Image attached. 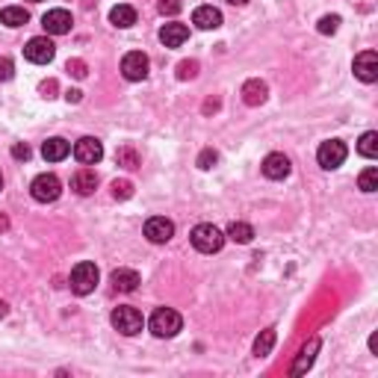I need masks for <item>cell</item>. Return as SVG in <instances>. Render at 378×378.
Listing matches in <instances>:
<instances>
[{
    "label": "cell",
    "instance_id": "cell-1",
    "mask_svg": "<svg viewBox=\"0 0 378 378\" xmlns=\"http://www.w3.org/2000/svg\"><path fill=\"white\" fill-rule=\"evenodd\" d=\"M148 328L154 337H160V340H169V337H177L183 328V317L177 310L172 308H157L151 313V319H148Z\"/></svg>",
    "mask_w": 378,
    "mask_h": 378
},
{
    "label": "cell",
    "instance_id": "cell-2",
    "mask_svg": "<svg viewBox=\"0 0 378 378\" xmlns=\"http://www.w3.org/2000/svg\"><path fill=\"white\" fill-rule=\"evenodd\" d=\"M189 239H192L195 251H201V255H216V251H222V246H225V234L216 225H210V222L195 225L192 234H189Z\"/></svg>",
    "mask_w": 378,
    "mask_h": 378
},
{
    "label": "cell",
    "instance_id": "cell-3",
    "mask_svg": "<svg viewBox=\"0 0 378 378\" xmlns=\"http://www.w3.org/2000/svg\"><path fill=\"white\" fill-rule=\"evenodd\" d=\"M110 322H112L115 331L124 334V337H136V334L142 331V325H145V317L136 308H130V304H121V308L112 310Z\"/></svg>",
    "mask_w": 378,
    "mask_h": 378
},
{
    "label": "cell",
    "instance_id": "cell-4",
    "mask_svg": "<svg viewBox=\"0 0 378 378\" xmlns=\"http://www.w3.org/2000/svg\"><path fill=\"white\" fill-rule=\"evenodd\" d=\"M98 281H101V272L94 263H89V260H80V263L71 269V292H77V296H89V292H94Z\"/></svg>",
    "mask_w": 378,
    "mask_h": 378
},
{
    "label": "cell",
    "instance_id": "cell-5",
    "mask_svg": "<svg viewBox=\"0 0 378 378\" xmlns=\"http://www.w3.org/2000/svg\"><path fill=\"white\" fill-rule=\"evenodd\" d=\"M30 195L36 198L39 204H50V201H57V198L62 195V183H59V177L57 175H39L33 183H30Z\"/></svg>",
    "mask_w": 378,
    "mask_h": 378
},
{
    "label": "cell",
    "instance_id": "cell-6",
    "mask_svg": "<svg viewBox=\"0 0 378 378\" xmlns=\"http://www.w3.org/2000/svg\"><path fill=\"white\" fill-rule=\"evenodd\" d=\"M346 157H349V148H346V142L340 139H328V142H322L319 145V151H317V160L322 169H340V166L346 163Z\"/></svg>",
    "mask_w": 378,
    "mask_h": 378
},
{
    "label": "cell",
    "instance_id": "cell-7",
    "mask_svg": "<svg viewBox=\"0 0 378 378\" xmlns=\"http://www.w3.org/2000/svg\"><path fill=\"white\" fill-rule=\"evenodd\" d=\"M148 68H151V59L145 57L142 50H130V54H124V59H121V74L130 83H139L148 77Z\"/></svg>",
    "mask_w": 378,
    "mask_h": 378
},
{
    "label": "cell",
    "instance_id": "cell-8",
    "mask_svg": "<svg viewBox=\"0 0 378 378\" xmlns=\"http://www.w3.org/2000/svg\"><path fill=\"white\" fill-rule=\"evenodd\" d=\"M24 57L30 62H36V66H48V62L57 57V48H54V41H50L48 36H36V39H30L24 45Z\"/></svg>",
    "mask_w": 378,
    "mask_h": 378
},
{
    "label": "cell",
    "instance_id": "cell-9",
    "mask_svg": "<svg viewBox=\"0 0 378 378\" xmlns=\"http://www.w3.org/2000/svg\"><path fill=\"white\" fill-rule=\"evenodd\" d=\"M41 27H45L48 36H66V33H71V27H74V18H71L68 9H50V12L41 18Z\"/></svg>",
    "mask_w": 378,
    "mask_h": 378
},
{
    "label": "cell",
    "instance_id": "cell-10",
    "mask_svg": "<svg viewBox=\"0 0 378 378\" xmlns=\"http://www.w3.org/2000/svg\"><path fill=\"white\" fill-rule=\"evenodd\" d=\"M101 157H103V145L94 136H83L74 145V160L80 166H94V163H101Z\"/></svg>",
    "mask_w": 378,
    "mask_h": 378
},
{
    "label": "cell",
    "instance_id": "cell-11",
    "mask_svg": "<svg viewBox=\"0 0 378 378\" xmlns=\"http://www.w3.org/2000/svg\"><path fill=\"white\" fill-rule=\"evenodd\" d=\"M145 237L157 246L169 243V239L175 237V222L172 219H166V216H151L148 222H145Z\"/></svg>",
    "mask_w": 378,
    "mask_h": 378
},
{
    "label": "cell",
    "instance_id": "cell-12",
    "mask_svg": "<svg viewBox=\"0 0 378 378\" xmlns=\"http://www.w3.org/2000/svg\"><path fill=\"white\" fill-rule=\"evenodd\" d=\"M355 77L364 83H375L378 80V54L375 50H364V54L355 57Z\"/></svg>",
    "mask_w": 378,
    "mask_h": 378
},
{
    "label": "cell",
    "instance_id": "cell-13",
    "mask_svg": "<svg viewBox=\"0 0 378 378\" xmlns=\"http://www.w3.org/2000/svg\"><path fill=\"white\" fill-rule=\"evenodd\" d=\"M260 169H263V175L269 177V181H284V177L290 175L292 166H290V157H287V154H278V151H275V154L266 157Z\"/></svg>",
    "mask_w": 378,
    "mask_h": 378
},
{
    "label": "cell",
    "instance_id": "cell-14",
    "mask_svg": "<svg viewBox=\"0 0 378 378\" xmlns=\"http://www.w3.org/2000/svg\"><path fill=\"white\" fill-rule=\"evenodd\" d=\"M317 352H319V337H310L308 343L301 346V352H299V358L296 364H292V370L290 375H304L313 366V361H317Z\"/></svg>",
    "mask_w": 378,
    "mask_h": 378
},
{
    "label": "cell",
    "instance_id": "cell-15",
    "mask_svg": "<svg viewBox=\"0 0 378 378\" xmlns=\"http://www.w3.org/2000/svg\"><path fill=\"white\" fill-rule=\"evenodd\" d=\"M192 24L198 30H219L222 27V12L216 6H198L192 12Z\"/></svg>",
    "mask_w": 378,
    "mask_h": 378
},
{
    "label": "cell",
    "instance_id": "cell-16",
    "mask_svg": "<svg viewBox=\"0 0 378 378\" xmlns=\"http://www.w3.org/2000/svg\"><path fill=\"white\" fill-rule=\"evenodd\" d=\"M186 39H189V27L186 24H177V21H172V24H163V30H160V41H163L166 48H181Z\"/></svg>",
    "mask_w": 378,
    "mask_h": 378
},
{
    "label": "cell",
    "instance_id": "cell-17",
    "mask_svg": "<svg viewBox=\"0 0 378 378\" xmlns=\"http://www.w3.org/2000/svg\"><path fill=\"white\" fill-rule=\"evenodd\" d=\"M68 154H71V145L62 139V136H54V139H48L41 145V157H45L48 163H62Z\"/></svg>",
    "mask_w": 378,
    "mask_h": 378
},
{
    "label": "cell",
    "instance_id": "cell-18",
    "mask_svg": "<svg viewBox=\"0 0 378 378\" xmlns=\"http://www.w3.org/2000/svg\"><path fill=\"white\" fill-rule=\"evenodd\" d=\"M110 281H112V287L119 292H133L142 284V278H139V272H136V269H115Z\"/></svg>",
    "mask_w": 378,
    "mask_h": 378
},
{
    "label": "cell",
    "instance_id": "cell-19",
    "mask_svg": "<svg viewBox=\"0 0 378 378\" xmlns=\"http://www.w3.org/2000/svg\"><path fill=\"white\" fill-rule=\"evenodd\" d=\"M71 189H74L77 195H92L94 189H98V175L92 169H77L74 177H71Z\"/></svg>",
    "mask_w": 378,
    "mask_h": 378
},
{
    "label": "cell",
    "instance_id": "cell-20",
    "mask_svg": "<svg viewBox=\"0 0 378 378\" xmlns=\"http://www.w3.org/2000/svg\"><path fill=\"white\" fill-rule=\"evenodd\" d=\"M266 83L263 80H246L243 83V101L248 103V107H260V103L266 101Z\"/></svg>",
    "mask_w": 378,
    "mask_h": 378
},
{
    "label": "cell",
    "instance_id": "cell-21",
    "mask_svg": "<svg viewBox=\"0 0 378 378\" xmlns=\"http://www.w3.org/2000/svg\"><path fill=\"white\" fill-rule=\"evenodd\" d=\"M110 24H112V27H119V30L133 27V24H136V9L128 6V3L112 6V12H110Z\"/></svg>",
    "mask_w": 378,
    "mask_h": 378
},
{
    "label": "cell",
    "instance_id": "cell-22",
    "mask_svg": "<svg viewBox=\"0 0 378 378\" xmlns=\"http://www.w3.org/2000/svg\"><path fill=\"white\" fill-rule=\"evenodd\" d=\"M30 21V12L24 6H6V9H0V24H6V27H24Z\"/></svg>",
    "mask_w": 378,
    "mask_h": 378
},
{
    "label": "cell",
    "instance_id": "cell-23",
    "mask_svg": "<svg viewBox=\"0 0 378 378\" xmlns=\"http://www.w3.org/2000/svg\"><path fill=\"white\" fill-rule=\"evenodd\" d=\"M225 239H234V243H239V246H248L251 239H255V228H251L248 222H230Z\"/></svg>",
    "mask_w": 378,
    "mask_h": 378
},
{
    "label": "cell",
    "instance_id": "cell-24",
    "mask_svg": "<svg viewBox=\"0 0 378 378\" xmlns=\"http://www.w3.org/2000/svg\"><path fill=\"white\" fill-rule=\"evenodd\" d=\"M358 154L366 157V160H375L378 157V133L375 130H366L358 139Z\"/></svg>",
    "mask_w": 378,
    "mask_h": 378
},
{
    "label": "cell",
    "instance_id": "cell-25",
    "mask_svg": "<svg viewBox=\"0 0 378 378\" xmlns=\"http://www.w3.org/2000/svg\"><path fill=\"white\" fill-rule=\"evenodd\" d=\"M272 346H275V328L260 331V337L255 340V355L257 358H266V355L272 352Z\"/></svg>",
    "mask_w": 378,
    "mask_h": 378
},
{
    "label": "cell",
    "instance_id": "cell-26",
    "mask_svg": "<svg viewBox=\"0 0 378 378\" xmlns=\"http://www.w3.org/2000/svg\"><path fill=\"white\" fill-rule=\"evenodd\" d=\"M358 186H361V192H366V195L375 192V189H378V169H375V166H370V169L361 172Z\"/></svg>",
    "mask_w": 378,
    "mask_h": 378
},
{
    "label": "cell",
    "instance_id": "cell-27",
    "mask_svg": "<svg viewBox=\"0 0 378 378\" xmlns=\"http://www.w3.org/2000/svg\"><path fill=\"white\" fill-rule=\"evenodd\" d=\"M340 30V15H325L319 18V33L322 36H331V33H337Z\"/></svg>",
    "mask_w": 378,
    "mask_h": 378
},
{
    "label": "cell",
    "instance_id": "cell-28",
    "mask_svg": "<svg viewBox=\"0 0 378 378\" xmlns=\"http://www.w3.org/2000/svg\"><path fill=\"white\" fill-rule=\"evenodd\" d=\"M115 160H119L121 166H128V169H136V166H139V157H136L133 148H121L119 154H115Z\"/></svg>",
    "mask_w": 378,
    "mask_h": 378
},
{
    "label": "cell",
    "instance_id": "cell-29",
    "mask_svg": "<svg viewBox=\"0 0 378 378\" xmlns=\"http://www.w3.org/2000/svg\"><path fill=\"white\" fill-rule=\"evenodd\" d=\"M216 163H219V154L213 148H207V151L198 154V169H213Z\"/></svg>",
    "mask_w": 378,
    "mask_h": 378
},
{
    "label": "cell",
    "instance_id": "cell-30",
    "mask_svg": "<svg viewBox=\"0 0 378 378\" xmlns=\"http://www.w3.org/2000/svg\"><path fill=\"white\" fill-rule=\"evenodd\" d=\"M195 74H198V62L195 59L181 62V66H177V77H181V80H192Z\"/></svg>",
    "mask_w": 378,
    "mask_h": 378
},
{
    "label": "cell",
    "instance_id": "cell-31",
    "mask_svg": "<svg viewBox=\"0 0 378 378\" xmlns=\"http://www.w3.org/2000/svg\"><path fill=\"white\" fill-rule=\"evenodd\" d=\"M112 195L115 198H130L133 195V183L130 181H112Z\"/></svg>",
    "mask_w": 378,
    "mask_h": 378
},
{
    "label": "cell",
    "instance_id": "cell-32",
    "mask_svg": "<svg viewBox=\"0 0 378 378\" xmlns=\"http://www.w3.org/2000/svg\"><path fill=\"white\" fill-rule=\"evenodd\" d=\"M160 12L163 15H177L181 12V0H160Z\"/></svg>",
    "mask_w": 378,
    "mask_h": 378
},
{
    "label": "cell",
    "instance_id": "cell-33",
    "mask_svg": "<svg viewBox=\"0 0 378 378\" xmlns=\"http://www.w3.org/2000/svg\"><path fill=\"white\" fill-rule=\"evenodd\" d=\"M12 74H15V66H12V59H0V80H12Z\"/></svg>",
    "mask_w": 378,
    "mask_h": 378
},
{
    "label": "cell",
    "instance_id": "cell-34",
    "mask_svg": "<svg viewBox=\"0 0 378 378\" xmlns=\"http://www.w3.org/2000/svg\"><path fill=\"white\" fill-rule=\"evenodd\" d=\"M30 154H33V151H30V145H24V142L12 145V157H15V160H30Z\"/></svg>",
    "mask_w": 378,
    "mask_h": 378
},
{
    "label": "cell",
    "instance_id": "cell-35",
    "mask_svg": "<svg viewBox=\"0 0 378 378\" xmlns=\"http://www.w3.org/2000/svg\"><path fill=\"white\" fill-rule=\"evenodd\" d=\"M68 71H71L74 77H86V66H83L80 59H71V62H68Z\"/></svg>",
    "mask_w": 378,
    "mask_h": 378
},
{
    "label": "cell",
    "instance_id": "cell-36",
    "mask_svg": "<svg viewBox=\"0 0 378 378\" xmlns=\"http://www.w3.org/2000/svg\"><path fill=\"white\" fill-rule=\"evenodd\" d=\"M41 92H45V98H48V92H57V83H54V80L41 83Z\"/></svg>",
    "mask_w": 378,
    "mask_h": 378
},
{
    "label": "cell",
    "instance_id": "cell-37",
    "mask_svg": "<svg viewBox=\"0 0 378 378\" xmlns=\"http://www.w3.org/2000/svg\"><path fill=\"white\" fill-rule=\"evenodd\" d=\"M66 98H68V101H80V92H77V89H71V92L66 94Z\"/></svg>",
    "mask_w": 378,
    "mask_h": 378
},
{
    "label": "cell",
    "instance_id": "cell-38",
    "mask_svg": "<svg viewBox=\"0 0 378 378\" xmlns=\"http://www.w3.org/2000/svg\"><path fill=\"white\" fill-rule=\"evenodd\" d=\"M6 313H9V304H6V301H0V319H3Z\"/></svg>",
    "mask_w": 378,
    "mask_h": 378
},
{
    "label": "cell",
    "instance_id": "cell-39",
    "mask_svg": "<svg viewBox=\"0 0 378 378\" xmlns=\"http://www.w3.org/2000/svg\"><path fill=\"white\" fill-rule=\"evenodd\" d=\"M6 228H9V219H6L3 213H0V230H6Z\"/></svg>",
    "mask_w": 378,
    "mask_h": 378
},
{
    "label": "cell",
    "instance_id": "cell-40",
    "mask_svg": "<svg viewBox=\"0 0 378 378\" xmlns=\"http://www.w3.org/2000/svg\"><path fill=\"white\" fill-rule=\"evenodd\" d=\"M228 3H234V6H246L248 0H228Z\"/></svg>",
    "mask_w": 378,
    "mask_h": 378
},
{
    "label": "cell",
    "instance_id": "cell-41",
    "mask_svg": "<svg viewBox=\"0 0 378 378\" xmlns=\"http://www.w3.org/2000/svg\"><path fill=\"white\" fill-rule=\"evenodd\" d=\"M0 189H3V177H0Z\"/></svg>",
    "mask_w": 378,
    "mask_h": 378
},
{
    "label": "cell",
    "instance_id": "cell-42",
    "mask_svg": "<svg viewBox=\"0 0 378 378\" xmlns=\"http://www.w3.org/2000/svg\"><path fill=\"white\" fill-rule=\"evenodd\" d=\"M30 3H41V0H30Z\"/></svg>",
    "mask_w": 378,
    "mask_h": 378
}]
</instances>
